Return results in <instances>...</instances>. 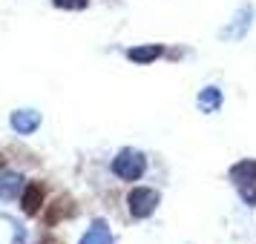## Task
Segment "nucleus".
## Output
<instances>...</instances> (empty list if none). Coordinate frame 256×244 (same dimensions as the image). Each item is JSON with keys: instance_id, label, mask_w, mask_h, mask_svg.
<instances>
[{"instance_id": "nucleus-1", "label": "nucleus", "mask_w": 256, "mask_h": 244, "mask_svg": "<svg viewBox=\"0 0 256 244\" xmlns=\"http://www.w3.org/2000/svg\"><path fill=\"white\" fill-rule=\"evenodd\" d=\"M230 181L239 187L244 201L256 207V161H239L230 170Z\"/></svg>"}, {"instance_id": "nucleus-2", "label": "nucleus", "mask_w": 256, "mask_h": 244, "mask_svg": "<svg viewBox=\"0 0 256 244\" xmlns=\"http://www.w3.org/2000/svg\"><path fill=\"white\" fill-rule=\"evenodd\" d=\"M112 173L124 181H136L144 173V155L138 150H121L112 158Z\"/></svg>"}, {"instance_id": "nucleus-3", "label": "nucleus", "mask_w": 256, "mask_h": 244, "mask_svg": "<svg viewBox=\"0 0 256 244\" xmlns=\"http://www.w3.org/2000/svg\"><path fill=\"white\" fill-rule=\"evenodd\" d=\"M127 201H130V213L136 219H147V216H152V210L158 207V193L150 190V187H138V190L130 193Z\"/></svg>"}, {"instance_id": "nucleus-4", "label": "nucleus", "mask_w": 256, "mask_h": 244, "mask_svg": "<svg viewBox=\"0 0 256 244\" xmlns=\"http://www.w3.org/2000/svg\"><path fill=\"white\" fill-rule=\"evenodd\" d=\"M250 17H254V9H250V6H242L239 14L233 17V26H228V29L222 32V37H224V40H228V37H230V40L242 37L244 32H248V26H250Z\"/></svg>"}, {"instance_id": "nucleus-5", "label": "nucleus", "mask_w": 256, "mask_h": 244, "mask_svg": "<svg viewBox=\"0 0 256 244\" xmlns=\"http://www.w3.org/2000/svg\"><path fill=\"white\" fill-rule=\"evenodd\" d=\"M12 127L20 132V135H32L38 127H40V115L32 112V109H20V112H14L12 115Z\"/></svg>"}, {"instance_id": "nucleus-6", "label": "nucleus", "mask_w": 256, "mask_h": 244, "mask_svg": "<svg viewBox=\"0 0 256 244\" xmlns=\"http://www.w3.org/2000/svg\"><path fill=\"white\" fill-rule=\"evenodd\" d=\"M81 244H112V233H110V227L104 221H95L86 230V236L81 239Z\"/></svg>"}, {"instance_id": "nucleus-7", "label": "nucleus", "mask_w": 256, "mask_h": 244, "mask_svg": "<svg viewBox=\"0 0 256 244\" xmlns=\"http://www.w3.org/2000/svg\"><path fill=\"white\" fill-rule=\"evenodd\" d=\"M20 204H24L26 213H38V207L44 204V190L40 184H29L24 190V196H20Z\"/></svg>"}, {"instance_id": "nucleus-8", "label": "nucleus", "mask_w": 256, "mask_h": 244, "mask_svg": "<svg viewBox=\"0 0 256 244\" xmlns=\"http://www.w3.org/2000/svg\"><path fill=\"white\" fill-rule=\"evenodd\" d=\"M162 55V46L158 43H150V46H136L127 52V58L132 60V63H150V60H156Z\"/></svg>"}, {"instance_id": "nucleus-9", "label": "nucleus", "mask_w": 256, "mask_h": 244, "mask_svg": "<svg viewBox=\"0 0 256 244\" xmlns=\"http://www.w3.org/2000/svg\"><path fill=\"white\" fill-rule=\"evenodd\" d=\"M198 106H202L204 112H216V109L222 106V92L216 89V86H204L202 95H198Z\"/></svg>"}, {"instance_id": "nucleus-10", "label": "nucleus", "mask_w": 256, "mask_h": 244, "mask_svg": "<svg viewBox=\"0 0 256 244\" xmlns=\"http://www.w3.org/2000/svg\"><path fill=\"white\" fill-rule=\"evenodd\" d=\"M20 175H0V198H14L20 190Z\"/></svg>"}, {"instance_id": "nucleus-11", "label": "nucleus", "mask_w": 256, "mask_h": 244, "mask_svg": "<svg viewBox=\"0 0 256 244\" xmlns=\"http://www.w3.org/2000/svg\"><path fill=\"white\" fill-rule=\"evenodd\" d=\"M52 3H55L58 9H84L90 0H52Z\"/></svg>"}]
</instances>
